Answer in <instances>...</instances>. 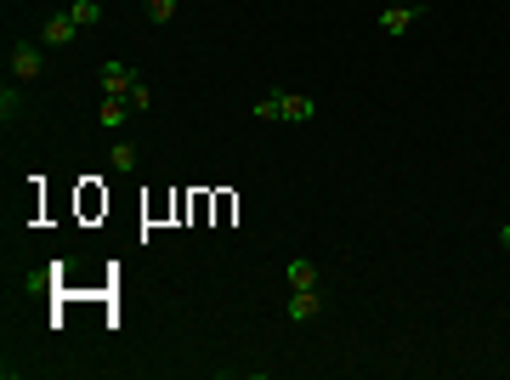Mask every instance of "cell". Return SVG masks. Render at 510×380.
Returning <instances> with one entry per match:
<instances>
[{
	"label": "cell",
	"instance_id": "6da1fadb",
	"mask_svg": "<svg viewBox=\"0 0 510 380\" xmlns=\"http://www.w3.org/2000/svg\"><path fill=\"white\" fill-rule=\"evenodd\" d=\"M250 114L267 119V125H272V119H284V125H306V119L318 114V102L306 97V91H267V97H261Z\"/></svg>",
	"mask_w": 510,
	"mask_h": 380
},
{
	"label": "cell",
	"instance_id": "3957f363",
	"mask_svg": "<svg viewBox=\"0 0 510 380\" xmlns=\"http://www.w3.org/2000/svg\"><path fill=\"white\" fill-rule=\"evenodd\" d=\"M318 312H323V290H289L284 318H295V324H312Z\"/></svg>",
	"mask_w": 510,
	"mask_h": 380
},
{
	"label": "cell",
	"instance_id": "52a82bcc",
	"mask_svg": "<svg viewBox=\"0 0 510 380\" xmlns=\"http://www.w3.org/2000/svg\"><path fill=\"white\" fill-rule=\"evenodd\" d=\"M284 284L289 290H318V267L306 255H295V262H284Z\"/></svg>",
	"mask_w": 510,
	"mask_h": 380
},
{
	"label": "cell",
	"instance_id": "7c38bea8",
	"mask_svg": "<svg viewBox=\"0 0 510 380\" xmlns=\"http://www.w3.org/2000/svg\"><path fill=\"white\" fill-rule=\"evenodd\" d=\"M142 6H148L153 23H170V18H176V0H142Z\"/></svg>",
	"mask_w": 510,
	"mask_h": 380
},
{
	"label": "cell",
	"instance_id": "277c9868",
	"mask_svg": "<svg viewBox=\"0 0 510 380\" xmlns=\"http://www.w3.org/2000/svg\"><path fill=\"white\" fill-rule=\"evenodd\" d=\"M97 85H102V97H125V91L136 85V74L125 63H102L97 69Z\"/></svg>",
	"mask_w": 510,
	"mask_h": 380
},
{
	"label": "cell",
	"instance_id": "4fadbf2b",
	"mask_svg": "<svg viewBox=\"0 0 510 380\" xmlns=\"http://www.w3.org/2000/svg\"><path fill=\"white\" fill-rule=\"evenodd\" d=\"M392 6H420V12H425V6H431V0H392Z\"/></svg>",
	"mask_w": 510,
	"mask_h": 380
},
{
	"label": "cell",
	"instance_id": "5b68a950",
	"mask_svg": "<svg viewBox=\"0 0 510 380\" xmlns=\"http://www.w3.org/2000/svg\"><path fill=\"white\" fill-rule=\"evenodd\" d=\"M74 35H80V23H74L69 12H63V18H45V23H40V45H69Z\"/></svg>",
	"mask_w": 510,
	"mask_h": 380
},
{
	"label": "cell",
	"instance_id": "9c48e42d",
	"mask_svg": "<svg viewBox=\"0 0 510 380\" xmlns=\"http://www.w3.org/2000/svg\"><path fill=\"white\" fill-rule=\"evenodd\" d=\"M108 165H114L119 176H131V171H136V142H114V154H108Z\"/></svg>",
	"mask_w": 510,
	"mask_h": 380
},
{
	"label": "cell",
	"instance_id": "30bf717a",
	"mask_svg": "<svg viewBox=\"0 0 510 380\" xmlns=\"http://www.w3.org/2000/svg\"><path fill=\"white\" fill-rule=\"evenodd\" d=\"M125 102H131V114H148V109H153V91H148V80H136V85L125 91Z\"/></svg>",
	"mask_w": 510,
	"mask_h": 380
},
{
	"label": "cell",
	"instance_id": "5bb4252c",
	"mask_svg": "<svg viewBox=\"0 0 510 380\" xmlns=\"http://www.w3.org/2000/svg\"><path fill=\"white\" fill-rule=\"evenodd\" d=\"M499 250H510V227H499Z\"/></svg>",
	"mask_w": 510,
	"mask_h": 380
},
{
	"label": "cell",
	"instance_id": "8992f818",
	"mask_svg": "<svg viewBox=\"0 0 510 380\" xmlns=\"http://www.w3.org/2000/svg\"><path fill=\"white\" fill-rule=\"evenodd\" d=\"M414 18H420V6H385L380 12V35H409Z\"/></svg>",
	"mask_w": 510,
	"mask_h": 380
},
{
	"label": "cell",
	"instance_id": "8fae6325",
	"mask_svg": "<svg viewBox=\"0 0 510 380\" xmlns=\"http://www.w3.org/2000/svg\"><path fill=\"white\" fill-rule=\"evenodd\" d=\"M18 114H23V97H18V91L6 85V91H0V119H6V125H12V119H18Z\"/></svg>",
	"mask_w": 510,
	"mask_h": 380
},
{
	"label": "cell",
	"instance_id": "ba28073f",
	"mask_svg": "<svg viewBox=\"0 0 510 380\" xmlns=\"http://www.w3.org/2000/svg\"><path fill=\"white\" fill-rule=\"evenodd\" d=\"M69 18L80 28H97L102 23V0H69Z\"/></svg>",
	"mask_w": 510,
	"mask_h": 380
},
{
	"label": "cell",
	"instance_id": "7a4b0ae2",
	"mask_svg": "<svg viewBox=\"0 0 510 380\" xmlns=\"http://www.w3.org/2000/svg\"><path fill=\"white\" fill-rule=\"evenodd\" d=\"M12 74H18L23 85H35L40 74H45V57H40V45H12Z\"/></svg>",
	"mask_w": 510,
	"mask_h": 380
}]
</instances>
